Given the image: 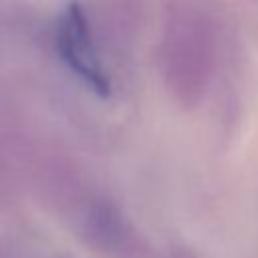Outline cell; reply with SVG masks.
Returning <instances> with one entry per match:
<instances>
[{
    "label": "cell",
    "mask_w": 258,
    "mask_h": 258,
    "mask_svg": "<svg viewBox=\"0 0 258 258\" xmlns=\"http://www.w3.org/2000/svg\"><path fill=\"white\" fill-rule=\"evenodd\" d=\"M56 48L62 62L93 93L107 95L111 91V81L95 48L89 18L83 6L71 4L62 12L56 26Z\"/></svg>",
    "instance_id": "1"
}]
</instances>
